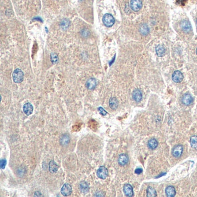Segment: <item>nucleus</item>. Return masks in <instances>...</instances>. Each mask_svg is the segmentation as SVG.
I'll use <instances>...</instances> for the list:
<instances>
[{"label":"nucleus","mask_w":197,"mask_h":197,"mask_svg":"<svg viewBox=\"0 0 197 197\" xmlns=\"http://www.w3.org/2000/svg\"><path fill=\"white\" fill-rule=\"evenodd\" d=\"M13 80L16 83H20L23 81L24 73L20 69H16L14 71L12 75Z\"/></svg>","instance_id":"obj_1"},{"label":"nucleus","mask_w":197,"mask_h":197,"mask_svg":"<svg viewBox=\"0 0 197 197\" xmlns=\"http://www.w3.org/2000/svg\"><path fill=\"white\" fill-rule=\"evenodd\" d=\"M102 21H103V23L105 24V25L108 27H112L115 23L114 17H113L112 15H111V14H109V13L105 14L104 16Z\"/></svg>","instance_id":"obj_2"},{"label":"nucleus","mask_w":197,"mask_h":197,"mask_svg":"<svg viewBox=\"0 0 197 197\" xmlns=\"http://www.w3.org/2000/svg\"><path fill=\"white\" fill-rule=\"evenodd\" d=\"M109 174L108 170L105 167H100L97 171V176L101 179H105Z\"/></svg>","instance_id":"obj_3"},{"label":"nucleus","mask_w":197,"mask_h":197,"mask_svg":"<svg viewBox=\"0 0 197 197\" xmlns=\"http://www.w3.org/2000/svg\"><path fill=\"white\" fill-rule=\"evenodd\" d=\"M142 2L141 0H131L130 7L134 12H138L142 8Z\"/></svg>","instance_id":"obj_4"},{"label":"nucleus","mask_w":197,"mask_h":197,"mask_svg":"<svg viewBox=\"0 0 197 197\" xmlns=\"http://www.w3.org/2000/svg\"><path fill=\"white\" fill-rule=\"evenodd\" d=\"M72 192V187L69 184H68V183L64 184L61 189V194L65 197L70 196Z\"/></svg>","instance_id":"obj_5"},{"label":"nucleus","mask_w":197,"mask_h":197,"mask_svg":"<svg viewBox=\"0 0 197 197\" xmlns=\"http://www.w3.org/2000/svg\"><path fill=\"white\" fill-rule=\"evenodd\" d=\"M183 146H182L181 145H178L175 146L174 148L173 149L172 154L175 157L179 158L182 156V154L183 153Z\"/></svg>","instance_id":"obj_6"},{"label":"nucleus","mask_w":197,"mask_h":197,"mask_svg":"<svg viewBox=\"0 0 197 197\" xmlns=\"http://www.w3.org/2000/svg\"><path fill=\"white\" fill-rule=\"evenodd\" d=\"M172 79L175 82L180 83L183 79V73L180 71H176L174 72L172 76Z\"/></svg>","instance_id":"obj_7"},{"label":"nucleus","mask_w":197,"mask_h":197,"mask_svg":"<svg viewBox=\"0 0 197 197\" xmlns=\"http://www.w3.org/2000/svg\"><path fill=\"white\" fill-rule=\"evenodd\" d=\"M129 161L128 157L126 154H121L119 156L118 163L121 166H124L128 164Z\"/></svg>","instance_id":"obj_8"},{"label":"nucleus","mask_w":197,"mask_h":197,"mask_svg":"<svg viewBox=\"0 0 197 197\" xmlns=\"http://www.w3.org/2000/svg\"><path fill=\"white\" fill-rule=\"evenodd\" d=\"M123 192L127 197H131L134 196V192L132 187L129 185L126 184L123 187Z\"/></svg>","instance_id":"obj_9"},{"label":"nucleus","mask_w":197,"mask_h":197,"mask_svg":"<svg viewBox=\"0 0 197 197\" xmlns=\"http://www.w3.org/2000/svg\"><path fill=\"white\" fill-rule=\"evenodd\" d=\"M33 109V106L29 102L25 104L23 107V111L24 113L27 116H29L32 113Z\"/></svg>","instance_id":"obj_10"},{"label":"nucleus","mask_w":197,"mask_h":197,"mask_svg":"<svg viewBox=\"0 0 197 197\" xmlns=\"http://www.w3.org/2000/svg\"><path fill=\"white\" fill-rule=\"evenodd\" d=\"M97 84V82L95 79L90 78L86 82V87L89 90H94Z\"/></svg>","instance_id":"obj_11"},{"label":"nucleus","mask_w":197,"mask_h":197,"mask_svg":"<svg viewBox=\"0 0 197 197\" xmlns=\"http://www.w3.org/2000/svg\"><path fill=\"white\" fill-rule=\"evenodd\" d=\"M193 97L190 94H185L182 99V103L185 105H190L193 102Z\"/></svg>","instance_id":"obj_12"},{"label":"nucleus","mask_w":197,"mask_h":197,"mask_svg":"<svg viewBox=\"0 0 197 197\" xmlns=\"http://www.w3.org/2000/svg\"><path fill=\"white\" fill-rule=\"evenodd\" d=\"M132 98L135 101L137 102H139L142 99V94L141 91L138 89L135 90L132 93Z\"/></svg>","instance_id":"obj_13"},{"label":"nucleus","mask_w":197,"mask_h":197,"mask_svg":"<svg viewBox=\"0 0 197 197\" xmlns=\"http://www.w3.org/2000/svg\"><path fill=\"white\" fill-rule=\"evenodd\" d=\"M79 189L80 191L83 193H87L89 191V186L87 182L83 181L79 185Z\"/></svg>","instance_id":"obj_14"},{"label":"nucleus","mask_w":197,"mask_h":197,"mask_svg":"<svg viewBox=\"0 0 197 197\" xmlns=\"http://www.w3.org/2000/svg\"><path fill=\"white\" fill-rule=\"evenodd\" d=\"M181 27L185 31L189 32L192 30V25L189 21L183 20L181 23Z\"/></svg>","instance_id":"obj_15"},{"label":"nucleus","mask_w":197,"mask_h":197,"mask_svg":"<svg viewBox=\"0 0 197 197\" xmlns=\"http://www.w3.org/2000/svg\"><path fill=\"white\" fill-rule=\"evenodd\" d=\"M109 105L110 108L113 110H116L119 106V102L116 98L112 97L109 100Z\"/></svg>","instance_id":"obj_16"},{"label":"nucleus","mask_w":197,"mask_h":197,"mask_svg":"<svg viewBox=\"0 0 197 197\" xmlns=\"http://www.w3.org/2000/svg\"><path fill=\"white\" fill-rule=\"evenodd\" d=\"M165 193L167 197H175V196L176 195L175 189L172 186H169L165 189Z\"/></svg>","instance_id":"obj_17"},{"label":"nucleus","mask_w":197,"mask_h":197,"mask_svg":"<svg viewBox=\"0 0 197 197\" xmlns=\"http://www.w3.org/2000/svg\"><path fill=\"white\" fill-rule=\"evenodd\" d=\"M158 145L159 143H158L157 141L154 138L150 139L148 143V148L152 150H154L155 149H156L158 146Z\"/></svg>","instance_id":"obj_18"},{"label":"nucleus","mask_w":197,"mask_h":197,"mask_svg":"<svg viewBox=\"0 0 197 197\" xmlns=\"http://www.w3.org/2000/svg\"><path fill=\"white\" fill-rule=\"evenodd\" d=\"M58 167L57 164L54 161H51L49 164V170L51 173H55L57 171Z\"/></svg>","instance_id":"obj_19"},{"label":"nucleus","mask_w":197,"mask_h":197,"mask_svg":"<svg viewBox=\"0 0 197 197\" xmlns=\"http://www.w3.org/2000/svg\"><path fill=\"white\" fill-rule=\"evenodd\" d=\"M70 142V138L67 134L63 135L60 138V143L62 146H67Z\"/></svg>","instance_id":"obj_20"},{"label":"nucleus","mask_w":197,"mask_h":197,"mask_svg":"<svg viewBox=\"0 0 197 197\" xmlns=\"http://www.w3.org/2000/svg\"><path fill=\"white\" fill-rule=\"evenodd\" d=\"M156 53L158 56L159 57H163L165 53V49L163 46L159 45L156 48Z\"/></svg>","instance_id":"obj_21"},{"label":"nucleus","mask_w":197,"mask_h":197,"mask_svg":"<svg viewBox=\"0 0 197 197\" xmlns=\"http://www.w3.org/2000/svg\"><path fill=\"white\" fill-rule=\"evenodd\" d=\"M146 193H147V197H156L157 196V192L152 187H149L147 189Z\"/></svg>","instance_id":"obj_22"},{"label":"nucleus","mask_w":197,"mask_h":197,"mask_svg":"<svg viewBox=\"0 0 197 197\" xmlns=\"http://www.w3.org/2000/svg\"><path fill=\"white\" fill-rule=\"evenodd\" d=\"M190 144L191 146L194 149L197 148V136H193L190 139Z\"/></svg>","instance_id":"obj_23"},{"label":"nucleus","mask_w":197,"mask_h":197,"mask_svg":"<svg viewBox=\"0 0 197 197\" xmlns=\"http://www.w3.org/2000/svg\"><path fill=\"white\" fill-rule=\"evenodd\" d=\"M69 21L67 20V19H64L62 21H61V27L64 29V30H65V29H66V28H67L68 27H69Z\"/></svg>","instance_id":"obj_24"},{"label":"nucleus","mask_w":197,"mask_h":197,"mask_svg":"<svg viewBox=\"0 0 197 197\" xmlns=\"http://www.w3.org/2000/svg\"><path fill=\"white\" fill-rule=\"evenodd\" d=\"M50 60L53 64H56L58 61V58L57 54L53 53L50 55Z\"/></svg>","instance_id":"obj_25"},{"label":"nucleus","mask_w":197,"mask_h":197,"mask_svg":"<svg viewBox=\"0 0 197 197\" xmlns=\"http://www.w3.org/2000/svg\"><path fill=\"white\" fill-rule=\"evenodd\" d=\"M140 31L141 32V33H142V34L143 35H146L147 34H148L149 32V28L147 27V25H143L140 29Z\"/></svg>","instance_id":"obj_26"},{"label":"nucleus","mask_w":197,"mask_h":197,"mask_svg":"<svg viewBox=\"0 0 197 197\" xmlns=\"http://www.w3.org/2000/svg\"><path fill=\"white\" fill-rule=\"evenodd\" d=\"M6 165V160L5 159H2L0 161V167L2 170H3L5 168Z\"/></svg>","instance_id":"obj_27"},{"label":"nucleus","mask_w":197,"mask_h":197,"mask_svg":"<svg viewBox=\"0 0 197 197\" xmlns=\"http://www.w3.org/2000/svg\"><path fill=\"white\" fill-rule=\"evenodd\" d=\"M98 110L100 113L101 115H102V116H106V115L108 114V113H107V112L104 110V109L102 108V107H99V108H98Z\"/></svg>","instance_id":"obj_28"},{"label":"nucleus","mask_w":197,"mask_h":197,"mask_svg":"<svg viewBox=\"0 0 197 197\" xmlns=\"http://www.w3.org/2000/svg\"><path fill=\"white\" fill-rule=\"evenodd\" d=\"M136 174H141L142 172V170L141 168H137L135 171Z\"/></svg>","instance_id":"obj_29"},{"label":"nucleus","mask_w":197,"mask_h":197,"mask_svg":"<svg viewBox=\"0 0 197 197\" xmlns=\"http://www.w3.org/2000/svg\"><path fill=\"white\" fill-rule=\"evenodd\" d=\"M196 52H197V50H196Z\"/></svg>","instance_id":"obj_30"},{"label":"nucleus","mask_w":197,"mask_h":197,"mask_svg":"<svg viewBox=\"0 0 197 197\" xmlns=\"http://www.w3.org/2000/svg\"></svg>","instance_id":"obj_31"}]
</instances>
